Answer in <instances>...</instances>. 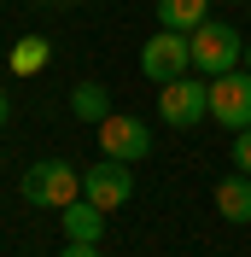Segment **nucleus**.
Here are the masks:
<instances>
[{
	"label": "nucleus",
	"mask_w": 251,
	"mask_h": 257,
	"mask_svg": "<svg viewBox=\"0 0 251 257\" xmlns=\"http://www.w3.org/2000/svg\"><path fill=\"white\" fill-rule=\"evenodd\" d=\"M187 41H193V70H199L204 82H210V76H228V70H239V59H245V41H239L234 24H210V18H204Z\"/></svg>",
	"instance_id": "1"
},
{
	"label": "nucleus",
	"mask_w": 251,
	"mask_h": 257,
	"mask_svg": "<svg viewBox=\"0 0 251 257\" xmlns=\"http://www.w3.org/2000/svg\"><path fill=\"white\" fill-rule=\"evenodd\" d=\"M187 70H193V41H187L181 30H164V24H158V35L141 47V76L164 88V82L187 76Z\"/></svg>",
	"instance_id": "2"
},
{
	"label": "nucleus",
	"mask_w": 251,
	"mask_h": 257,
	"mask_svg": "<svg viewBox=\"0 0 251 257\" xmlns=\"http://www.w3.org/2000/svg\"><path fill=\"white\" fill-rule=\"evenodd\" d=\"M158 117L170 128H193L210 117V88H204V76H175L158 88Z\"/></svg>",
	"instance_id": "3"
},
{
	"label": "nucleus",
	"mask_w": 251,
	"mask_h": 257,
	"mask_svg": "<svg viewBox=\"0 0 251 257\" xmlns=\"http://www.w3.org/2000/svg\"><path fill=\"white\" fill-rule=\"evenodd\" d=\"M24 199H30V205H59L64 210L70 199H82V176L64 158H41V164L24 170Z\"/></svg>",
	"instance_id": "4"
},
{
	"label": "nucleus",
	"mask_w": 251,
	"mask_h": 257,
	"mask_svg": "<svg viewBox=\"0 0 251 257\" xmlns=\"http://www.w3.org/2000/svg\"><path fill=\"white\" fill-rule=\"evenodd\" d=\"M210 117L222 128H251V70H228V76H210Z\"/></svg>",
	"instance_id": "5"
},
{
	"label": "nucleus",
	"mask_w": 251,
	"mask_h": 257,
	"mask_svg": "<svg viewBox=\"0 0 251 257\" xmlns=\"http://www.w3.org/2000/svg\"><path fill=\"white\" fill-rule=\"evenodd\" d=\"M99 152H105V158H123V164H135V158H146V152H152V128H146L141 117L111 111L105 123H99Z\"/></svg>",
	"instance_id": "6"
},
{
	"label": "nucleus",
	"mask_w": 251,
	"mask_h": 257,
	"mask_svg": "<svg viewBox=\"0 0 251 257\" xmlns=\"http://www.w3.org/2000/svg\"><path fill=\"white\" fill-rule=\"evenodd\" d=\"M129 193H135V176H129L123 158H99L88 176H82V199H94L99 210H117L129 205Z\"/></svg>",
	"instance_id": "7"
},
{
	"label": "nucleus",
	"mask_w": 251,
	"mask_h": 257,
	"mask_svg": "<svg viewBox=\"0 0 251 257\" xmlns=\"http://www.w3.org/2000/svg\"><path fill=\"white\" fill-rule=\"evenodd\" d=\"M64 240L99 245V240H105V210H99L94 199H70V205H64Z\"/></svg>",
	"instance_id": "8"
},
{
	"label": "nucleus",
	"mask_w": 251,
	"mask_h": 257,
	"mask_svg": "<svg viewBox=\"0 0 251 257\" xmlns=\"http://www.w3.org/2000/svg\"><path fill=\"white\" fill-rule=\"evenodd\" d=\"M216 210L228 216V222H251V176H228V181H216Z\"/></svg>",
	"instance_id": "9"
},
{
	"label": "nucleus",
	"mask_w": 251,
	"mask_h": 257,
	"mask_svg": "<svg viewBox=\"0 0 251 257\" xmlns=\"http://www.w3.org/2000/svg\"><path fill=\"white\" fill-rule=\"evenodd\" d=\"M204 6H210V0H158V24H164V30L193 35V30L204 24Z\"/></svg>",
	"instance_id": "10"
},
{
	"label": "nucleus",
	"mask_w": 251,
	"mask_h": 257,
	"mask_svg": "<svg viewBox=\"0 0 251 257\" xmlns=\"http://www.w3.org/2000/svg\"><path fill=\"white\" fill-rule=\"evenodd\" d=\"M70 117H82V123H105V117H111V94H105V88H99V82H82V88H76V94H70Z\"/></svg>",
	"instance_id": "11"
},
{
	"label": "nucleus",
	"mask_w": 251,
	"mask_h": 257,
	"mask_svg": "<svg viewBox=\"0 0 251 257\" xmlns=\"http://www.w3.org/2000/svg\"><path fill=\"white\" fill-rule=\"evenodd\" d=\"M47 53H53V41H47V35H24L12 53H6V64H12L18 76H35V70L47 64Z\"/></svg>",
	"instance_id": "12"
},
{
	"label": "nucleus",
	"mask_w": 251,
	"mask_h": 257,
	"mask_svg": "<svg viewBox=\"0 0 251 257\" xmlns=\"http://www.w3.org/2000/svg\"><path fill=\"white\" fill-rule=\"evenodd\" d=\"M234 164H239V176H251V128L234 135Z\"/></svg>",
	"instance_id": "13"
},
{
	"label": "nucleus",
	"mask_w": 251,
	"mask_h": 257,
	"mask_svg": "<svg viewBox=\"0 0 251 257\" xmlns=\"http://www.w3.org/2000/svg\"><path fill=\"white\" fill-rule=\"evenodd\" d=\"M59 257H99V245H88V240H70Z\"/></svg>",
	"instance_id": "14"
},
{
	"label": "nucleus",
	"mask_w": 251,
	"mask_h": 257,
	"mask_svg": "<svg viewBox=\"0 0 251 257\" xmlns=\"http://www.w3.org/2000/svg\"><path fill=\"white\" fill-rule=\"evenodd\" d=\"M0 123H6V94H0Z\"/></svg>",
	"instance_id": "15"
},
{
	"label": "nucleus",
	"mask_w": 251,
	"mask_h": 257,
	"mask_svg": "<svg viewBox=\"0 0 251 257\" xmlns=\"http://www.w3.org/2000/svg\"><path fill=\"white\" fill-rule=\"evenodd\" d=\"M239 64H245V70H251V47H245V59H239Z\"/></svg>",
	"instance_id": "16"
},
{
	"label": "nucleus",
	"mask_w": 251,
	"mask_h": 257,
	"mask_svg": "<svg viewBox=\"0 0 251 257\" xmlns=\"http://www.w3.org/2000/svg\"><path fill=\"white\" fill-rule=\"evenodd\" d=\"M245 6H251V0H245Z\"/></svg>",
	"instance_id": "17"
}]
</instances>
